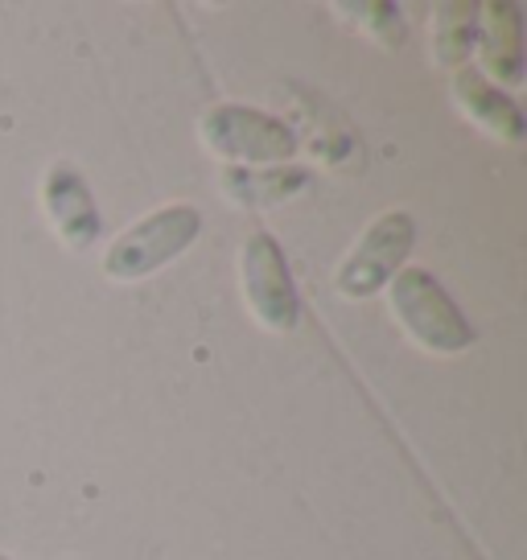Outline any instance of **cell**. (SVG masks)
Instances as JSON below:
<instances>
[{"instance_id":"obj_1","label":"cell","mask_w":527,"mask_h":560,"mask_svg":"<svg viewBox=\"0 0 527 560\" xmlns=\"http://www.w3.org/2000/svg\"><path fill=\"white\" fill-rule=\"evenodd\" d=\"M387 310L400 322V330L429 354H461L475 347V322L466 317V310L449 298V289L441 284L429 268L408 264L396 277L387 280Z\"/></svg>"},{"instance_id":"obj_2","label":"cell","mask_w":527,"mask_h":560,"mask_svg":"<svg viewBox=\"0 0 527 560\" xmlns=\"http://www.w3.org/2000/svg\"><path fill=\"white\" fill-rule=\"evenodd\" d=\"M198 140L207 144V153L223 165H289L297 161L301 137L297 128L264 107L251 104H211L198 116Z\"/></svg>"},{"instance_id":"obj_3","label":"cell","mask_w":527,"mask_h":560,"mask_svg":"<svg viewBox=\"0 0 527 560\" xmlns=\"http://www.w3.org/2000/svg\"><path fill=\"white\" fill-rule=\"evenodd\" d=\"M202 235V210L194 202H165L141 214L132 228H124L104 252V272L112 280L137 284L161 272L165 264L181 260Z\"/></svg>"},{"instance_id":"obj_4","label":"cell","mask_w":527,"mask_h":560,"mask_svg":"<svg viewBox=\"0 0 527 560\" xmlns=\"http://www.w3.org/2000/svg\"><path fill=\"white\" fill-rule=\"evenodd\" d=\"M239 284H244V301L256 326L272 334H293L305 317V301H301L297 277L289 268L281 240L272 231H247L239 244Z\"/></svg>"},{"instance_id":"obj_5","label":"cell","mask_w":527,"mask_h":560,"mask_svg":"<svg viewBox=\"0 0 527 560\" xmlns=\"http://www.w3.org/2000/svg\"><path fill=\"white\" fill-rule=\"evenodd\" d=\"M412 247H417V219H412V210L391 207L384 214H375L367 231L354 240L351 252L335 268L338 298L367 301L375 293H384L387 280L396 277L400 268H408Z\"/></svg>"},{"instance_id":"obj_6","label":"cell","mask_w":527,"mask_h":560,"mask_svg":"<svg viewBox=\"0 0 527 560\" xmlns=\"http://www.w3.org/2000/svg\"><path fill=\"white\" fill-rule=\"evenodd\" d=\"M42 210L50 219L58 244H67L71 252H91L99 244L104 210L95 202L87 174L74 161L58 158L46 165V174H42Z\"/></svg>"},{"instance_id":"obj_7","label":"cell","mask_w":527,"mask_h":560,"mask_svg":"<svg viewBox=\"0 0 527 560\" xmlns=\"http://www.w3.org/2000/svg\"><path fill=\"white\" fill-rule=\"evenodd\" d=\"M478 74L494 88H519L524 83V9L511 0L478 4L475 30Z\"/></svg>"},{"instance_id":"obj_8","label":"cell","mask_w":527,"mask_h":560,"mask_svg":"<svg viewBox=\"0 0 527 560\" xmlns=\"http://www.w3.org/2000/svg\"><path fill=\"white\" fill-rule=\"evenodd\" d=\"M454 104L461 107L482 132L507 140V144H519V140H524L527 124H524L519 104H515V95L487 83L475 67L454 70Z\"/></svg>"},{"instance_id":"obj_9","label":"cell","mask_w":527,"mask_h":560,"mask_svg":"<svg viewBox=\"0 0 527 560\" xmlns=\"http://www.w3.org/2000/svg\"><path fill=\"white\" fill-rule=\"evenodd\" d=\"M309 182L314 174L305 170V165H227L223 170V194H227L231 202H239V207H277V202H289V198H297V194L309 190Z\"/></svg>"},{"instance_id":"obj_10","label":"cell","mask_w":527,"mask_h":560,"mask_svg":"<svg viewBox=\"0 0 527 560\" xmlns=\"http://www.w3.org/2000/svg\"><path fill=\"white\" fill-rule=\"evenodd\" d=\"M478 30V4L475 0H445L433 9V54L445 70L470 67Z\"/></svg>"},{"instance_id":"obj_11","label":"cell","mask_w":527,"mask_h":560,"mask_svg":"<svg viewBox=\"0 0 527 560\" xmlns=\"http://www.w3.org/2000/svg\"><path fill=\"white\" fill-rule=\"evenodd\" d=\"M338 13L342 18H354L359 30H367L379 46L387 50H396V46H405V13H400V4H391V0H363V4H338Z\"/></svg>"},{"instance_id":"obj_12","label":"cell","mask_w":527,"mask_h":560,"mask_svg":"<svg viewBox=\"0 0 527 560\" xmlns=\"http://www.w3.org/2000/svg\"><path fill=\"white\" fill-rule=\"evenodd\" d=\"M0 560H13V557H4V552H0Z\"/></svg>"}]
</instances>
